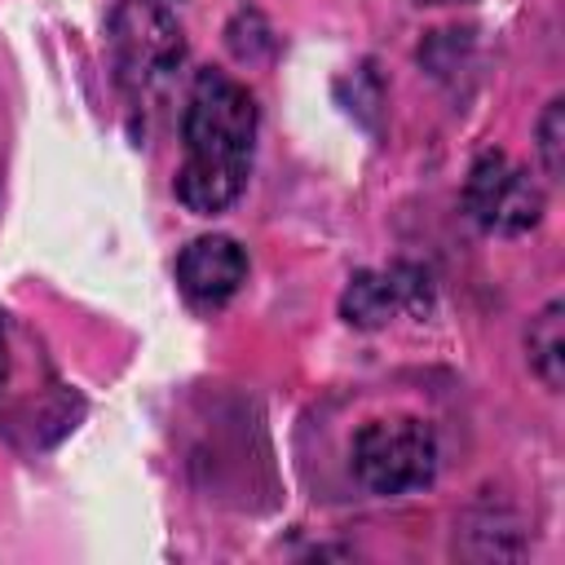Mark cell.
Here are the masks:
<instances>
[{
	"instance_id": "1",
	"label": "cell",
	"mask_w": 565,
	"mask_h": 565,
	"mask_svg": "<svg viewBox=\"0 0 565 565\" xmlns=\"http://www.w3.org/2000/svg\"><path fill=\"white\" fill-rule=\"evenodd\" d=\"M252 141V93L221 71H199L185 106V163L177 172V199L199 216L225 212L247 185Z\"/></svg>"
},
{
	"instance_id": "2",
	"label": "cell",
	"mask_w": 565,
	"mask_h": 565,
	"mask_svg": "<svg viewBox=\"0 0 565 565\" xmlns=\"http://www.w3.org/2000/svg\"><path fill=\"white\" fill-rule=\"evenodd\" d=\"M433 468H437V441L433 428L415 415L371 419L353 437V472L375 494L415 490L433 481Z\"/></svg>"
},
{
	"instance_id": "3",
	"label": "cell",
	"mask_w": 565,
	"mask_h": 565,
	"mask_svg": "<svg viewBox=\"0 0 565 565\" xmlns=\"http://www.w3.org/2000/svg\"><path fill=\"white\" fill-rule=\"evenodd\" d=\"M463 203H468L472 221L490 234H525L543 216V190L503 150H486L472 163L468 185H463Z\"/></svg>"
},
{
	"instance_id": "4",
	"label": "cell",
	"mask_w": 565,
	"mask_h": 565,
	"mask_svg": "<svg viewBox=\"0 0 565 565\" xmlns=\"http://www.w3.org/2000/svg\"><path fill=\"white\" fill-rule=\"evenodd\" d=\"M110 44L119 75L137 88L163 79L181 62V31L172 13L154 0H124L110 18Z\"/></svg>"
},
{
	"instance_id": "5",
	"label": "cell",
	"mask_w": 565,
	"mask_h": 565,
	"mask_svg": "<svg viewBox=\"0 0 565 565\" xmlns=\"http://www.w3.org/2000/svg\"><path fill=\"white\" fill-rule=\"evenodd\" d=\"M247 278V256L225 234H203L181 247L177 256V282L194 305H225Z\"/></svg>"
},
{
	"instance_id": "6",
	"label": "cell",
	"mask_w": 565,
	"mask_h": 565,
	"mask_svg": "<svg viewBox=\"0 0 565 565\" xmlns=\"http://www.w3.org/2000/svg\"><path fill=\"white\" fill-rule=\"evenodd\" d=\"M428 305V287L419 269H384V274H358L349 278L344 296H340V313L353 327H384L393 313L402 309H424Z\"/></svg>"
},
{
	"instance_id": "7",
	"label": "cell",
	"mask_w": 565,
	"mask_h": 565,
	"mask_svg": "<svg viewBox=\"0 0 565 565\" xmlns=\"http://www.w3.org/2000/svg\"><path fill=\"white\" fill-rule=\"evenodd\" d=\"M530 366L539 371V380L547 388H561V371H565V331H561V305L552 300L539 322L530 327Z\"/></svg>"
},
{
	"instance_id": "8",
	"label": "cell",
	"mask_w": 565,
	"mask_h": 565,
	"mask_svg": "<svg viewBox=\"0 0 565 565\" xmlns=\"http://www.w3.org/2000/svg\"><path fill=\"white\" fill-rule=\"evenodd\" d=\"M539 137H543V141H539V150H543V163H547V172L556 177V172H561V141H556V137H561V102H552V106H547Z\"/></svg>"
},
{
	"instance_id": "9",
	"label": "cell",
	"mask_w": 565,
	"mask_h": 565,
	"mask_svg": "<svg viewBox=\"0 0 565 565\" xmlns=\"http://www.w3.org/2000/svg\"><path fill=\"white\" fill-rule=\"evenodd\" d=\"M9 375V344H4V327H0V384Z\"/></svg>"
},
{
	"instance_id": "10",
	"label": "cell",
	"mask_w": 565,
	"mask_h": 565,
	"mask_svg": "<svg viewBox=\"0 0 565 565\" xmlns=\"http://www.w3.org/2000/svg\"><path fill=\"white\" fill-rule=\"evenodd\" d=\"M419 4H455V0H419Z\"/></svg>"
}]
</instances>
